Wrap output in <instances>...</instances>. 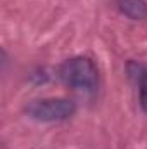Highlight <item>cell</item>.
I'll use <instances>...</instances> for the list:
<instances>
[{
	"label": "cell",
	"instance_id": "4",
	"mask_svg": "<svg viewBox=\"0 0 147 149\" xmlns=\"http://www.w3.org/2000/svg\"><path fill=\"white\" fill-rule=\"evenodd\" d=\"M119 10L133 21H140L147 17V2L146 0H119Z\"/></svg>",
	"mask_w": 147,
	"mask_h": 149
},
{
	"label": "cell",
	"instance_id": "2",
	"mask_svg": "<svg viewBox=\"0 0 147 149\" xmlns=\"http://www.w3.org/2000/svg\"><path fill=\"white\" fill-rule=\"evenodd\" d=\"M76 113V104L69 99L62 97H49V99H38L31 101L26 106V114L37 121H64L71 118Z\"/></svg>",
	"mask_w": 147,
	"mask_h": 149
},
{
	"label": "cell",
	"instance_id": "3",
	"mask_svg": "<svg viewBox=\"0 0 147 149\" xmlns=\"http://www.w3.org/2000/svg\"><path fill=\"white\" fill-rule=\"evenodd\" d=\"M128 74L130 78L135 80V83L139 85V92H140V106L147 113V68L139 64V63H130L128 64Z\"/></svg>",
	"mask_w": 147,
	"mask_h": 149
},
{
	"label": "cell",
	"instance_id": "1",
	"mask_svg": "<svg viewBox=\"0 0 147 149\" xmlns=\"http://www.w3.org/2000/svg\"><path fill=\"white\" fill-rule=\"evenodd\" d=\"M59 78L62 83L81 92H95L99 85V71L90 57L78 56L64 61L59 66Z\"/></svg>",
	"mask_w": 147,
	"mask_h": 149
}]
</instances>
